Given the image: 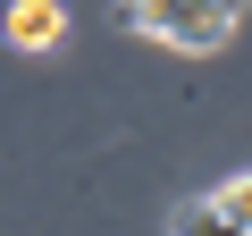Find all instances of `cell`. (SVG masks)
Returning <instances> with one entry per match:
<instances>
[{
	"label": "cell",
	"instance_id": "1",
	"mask_svg": "<svg viewBox=\"0 0 252 236\" xmlns=\"http://www.w3.org/2000/svg\"><path fill=\"white\" fill-rule=\"evenodd\" d=\"M118 26H135V34H152V42H168V51H219L235 26L227 17H210L202 0H118Z\"/></svg>",
	"mask_w": 252,
	"mask_h": 236
},
{
	"label": "cell",
	"instance_id": "2",
	"mask_svg": "<svg viewBox=\"0 0 252 236\" xmlns=\"http://www.w3.org/2000/svg\"><path fill=\"white\" fill-rule=\"evenodd\" d=\"M0 34L17 51H59L67 42V9L59 0H0Z\"/></svg>",
	"mask_w": 252,
	"mask_h": 236
},
{
	"label": "cell",
	"instance_id": "3",
	"mask_svg": "<svg viewBox=\"0 0 252 236\" xmlns=\"http://www.w3.org/2000/svg\"><path fill=\"white\" fill-rule=\"evenodd\" d=\"M168 236H235V228H227V211L202 194V202H185V211L168 219Z\"/></svg>",
	"mask_w": 252,
	"mask_h": 236
},
{
	"label": "cell",
	"instance_id": "4",
	"mask_svg": "<svg viewBox=\"0 0 252 236\" xmlns=\"http://www.w3.org/2000/svg\"><path fill=\"white\" fill-rule=\"evenodd\" d=\"M210 202L227 211V228H235V236H252V169H244V177H227V186H219Z\"/></svg>",
	"mask_w": 252,
	"mask_h": 236
},
{
	"label": "cell",
	"instance_id": "5",
	"mask_svg": "<svg viewBox=\"0 0 252 236\" xmlns=\"http://www.w3.org/2000/svg\"><path fill=\"white\" fill-rule=\"evenodd\" d=\"M202 9H210V17H227V26H235V17H244V0H202Z\"/></svg>",
	"mask_w": 252,
	"mask_h": 236
}]
</instances>
